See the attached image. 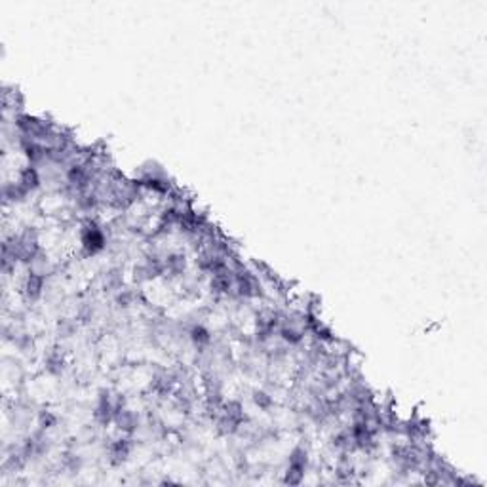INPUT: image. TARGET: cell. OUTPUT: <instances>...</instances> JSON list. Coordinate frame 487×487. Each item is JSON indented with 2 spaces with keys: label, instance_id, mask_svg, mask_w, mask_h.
Masks as SVG:
<instances>
[{
  "label": "cell",
  "instance_id": "obj_1",
  "mask_svg": "<svg viewBox=\"0 0 487 487\" xmlns=\"http://www.w3.org/2000/svg\"><path fill=\"white\" fill-rule=\"evenodd\" d=\"M253 402H255V405H259V409H265V411H267V409L272 407L274 400H272V396H270L268 392H265V390H255Z\"/></svg>",
  "mask_w": 487,
  "mask_h": 487
}]
</instances>
